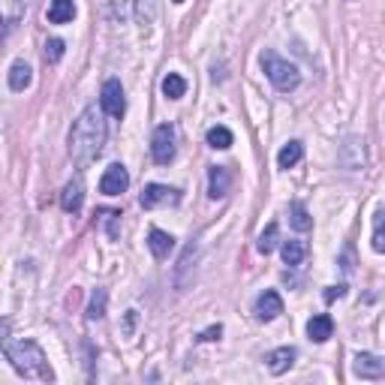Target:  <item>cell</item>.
<instances>
[{
	"label": "cell",
	"instance_id": "cell-5",
	"mask_svg": "<svg viewBox=\"0 0 385 385\" xmlns=\"http://www.w3.org/2000/svg\"><path fill=\"white\" fill-rule=\"evenodd\" d=\"M99 106H103V111L109 118H124L126 99H124V88H121L118 79H109L103 84V91H99Z\"/></svg>",
	"mask_w": 385,
	"mask_h": 385
},
{
	"label": "cell",
	"instance_id": "cell-11",
	"mask_svg": "<svg viewBox=\"0 0 385 385\" xmlns=\"http://www.w3.org/2000/svg\"><path fill=\"white\" fill-rule=\"evenodd\" d=\"M232 187V172L226 166H211L208 172V196L211 199H223Z\"/></svg>",
	"mask_w": 385,
	"mask_h": 385
},
{
	"label": "cell",
	"instance_id": "cell-29",
	"mask_svg": "<svg viewBox=\"0 0 385 385\" xmlns=\"http://www.w3.org/2000/svg\"><path fill=\"white\" fill-rule=\"evenodd\" d=\"M136 319H139V313H136V310H126V319H124V334H133V331H136Z\"/></svg>",
	"mask_w": 385,
	"mask_h": 385
},
{
	"label": "cell",
	"instance_id": "cell-12",
	"mask_svg": "<svg viewBox=\"0 0 385 385\" xmlns=\"http://www.w3.org/2000/svg\"><path fill=\"white\" fill-rule=\"evenodd\" d=\"M81 205H84V184H81V178H73L61 193V208L66 214H79Z\"/></svg>",
	"mask_w": 385,
	"mask_h": 385
},
{
	"label": "cell",
	"instance_id": "cell-22",
	"mask_svg": "<svg viewBox=\"0 0 385 385\" xmlns=\"http://www.w3.org/2000/svg\"><path fill=\"white\" fill-rule=\"evenodd\" d=\"M208 145L217 148V151L232 148V133L226 130V126H211V130H208Z\"/></svg>",
	"mask_w": 385,
	"mask_h": 385
},
{
	"label": "cell",
	"instance_id": "cell-18",
	"mask_svg": "<svg viewBox=\"0 0 385 385\" xmlns=\"http://www.w3.org/2000/svg\"><path fill=\"white\" fill-rule=\"evenodd\" d=\"M307 253H310V247L304 244V241H283V262L286 265H301L304 259H307Z\"/></svg>",
	"mask_w": 385,
	"mask_h": 385
},
{
	"label": "cell",
	"instance_id": "cell-14",
	"mask_svg": "<svg viewBox=\"0 0 385 385\" xmlns=\"http://www.w3.org/2000/svg\"><path fill=\"white\" fill-rule=\"evenodd\" d=\"M31 81H34V69L27 66L24 61H16V64L9 66V91L21 94V91L31 88Z\"/></svg>",
	"mask_w": 385,
	"mask_h": 385
},
{
	"label": "cell",
	"instance_id": "cell-10",
	"mask_svg": "<svg viewBox=\"0 0 385 385\" xmlns=\"http://www.w3.org/2000/svg\"><path fill=\"white\" fill-rule=\"evenodd\" d=\"M295 359H298V349L295 346H280V349L265 355V364H268L271 374L280 376V374H286V370L295 364Z\"/></svg>",
	"mask_w": 385,
	"mask_h": 385
},
{
	"label": "cell",
	"instance_id": "cell-16",
	"mask_svg": "<svg viewBox=\"0 0 385 385\" xmlns=\"http://www.w3.org/2000/svg\"><path fill=\"white\" fill-rule=\"evenodd\" d=\"M46 16H49L51 24H66V21L76 19V4H73V0H51V6H49Z\"/></svg>",
	"mask_w": 385,
	"mask_h": 385
},
{
	"label": "cell",
	"instance_id": "cell-24",
	"mask_svg": "<svg viewBox=\"0 0 385 385\" xmlns=\"http://www.w3.org/2000/svg\"><path fill=\"white\" fill-rule=\"evenodd\" d=\"M139 24H151L156 19V0H133Z\"/></svg>",
	"mask_w": 385,
	"mask_h": 385
},
{
	"label": "cell",
	"instance_id": "cell-30",
	"mask_svg": "<svg viewBox=\"0 0 385 385\" xmlns=\"http://www.w3.org/2000/svg\"><path fill=\"white\" fill-rule=\"evenodd\" d=\"M344 292H346L344 286H331V289L325 292V298H328V301H334V298H344Z\"/></svg>",
	"mask_w": 385,
	"mask_h": 385
},
{
	"label": "cell",
	"instance_id": "cell-21",
	"mask_svg": "<svg viewBox=\"0 0 385 385\" xmlns=\"http://www.w3.org/2000/svg\"><path fill=\"white\" fill-rule=\"evenodd\" d=\"M289 220H292V226H295L298 232H307L310 226H313L310 214H307V208H304L301 202H292V205H289Z\"/></svg>",
	"mask_w": 385,
	"mask_h": 385
},
{
	"label": "cell",
	"instance_id": "cell-7",
	"mask_svg": "<svg viewBox=\"0 0 385 385\" xmlns=\"http://www.w3.org/2000/svg\"><path fill=\"white\" fill-rule=\"evenodd\" d=\"M178 202V190L172 187H163V184H148L139 196V205L151 211V208H160V205H175Z\"/></svg>",
	"mask_w": 385,
	"mask_h": 385
},
{
	"label": "cell",
	"instance_id": "cell-28",
	"mask_svg": "<svg viewBox=\"0 0 385 385\" xmlns=\"http://www.w3.org/2000/svg\"><path fill=\"white\" fill-rule=\"evenodd\" d=\"M220 334H223V328H220V325H214V328H205V331L199 334V340H205V344H211V340H220Z\"/></svg>",
	"mask_w": 385,
	"mask_h": 385
},
{
	"label": "cell",
	"instance_id": "cell-3",
	"mask_svg": "<svg viewBox=\"0 0 385 385\" xmlns=\"http://www.w3.org/2000/svg\"><path fill=\"white\" fill-rule=\"evenodd\" d=\"M262 69H265L268 81L274 84L280 94H289V91H295L298 84H301V73H298V66L289 64V61H283L280 54H274V51L262 54Z\"/></svg>",
	"mask_w": 385,
	"mask_h": 385
},
{
	"label": "cell",
	"instance_id": "cell-15",
	"mask_svg": "<svg viewBox=\"0 0 385 385\" xmlns=\"http://www.w3.org/2000/svg\"><path fill=\"white\" fill-rule=\"evenodd\" d=\"M148 247H151V253L156 256V259H166V256L172 253V247H175V238L169 235V232H163V229H151Z\"/></svg>",
	"mask_w": 385,
	"mask_h": 385
},
{
	"label": "cell",
	"instance_id": "cell-27",
	"mask_svg": "<svg viewBox=\"0 0 385 385\" xmlns=\"http://www.w3.org/2000/svg\"><path fill=\"white\" fill-rule=\"evenodd\" d=\"M64 58V39H49L46 42V64H58Z\"/></svg>",
	"mask_w": 385,
	"mask_h": 385
},
{
	"label": "cell",
	"instance_id": "cell-2",
	"mask_svg": "<svg viewBox=\"0 0 385 385\" xmlns=\"http://www.w3.org/2000/svg\"><path fill=\"white\" fill-rule=\"evenodd\" d=\"M9 364L16 367V374L24 379H39V382H54V370L46 359V352L39 349L34 340H19V344H6L4 346Z\"/></svg>",
	"mask_w": 385,
	"mask_h": 385
},
{
	"label": "cell",
	"instance_id": "cell-1",
	"mask_svg": "<svg viewBox=\"0 0 385 385\" xmlns=\"http://www.w3.org/2000/svg\"><path fill=\"white\" fill-rule=\"evenodd\" d=\"M106 136H109V126H106V111L103 106H88L76 118L73 130H69V156L79 169L91 166L99 154H103L106 145Z\"/></svg>",
	"mask_w": 385,
	"mask_h": 385
},
{
	"label": "cell",
	"instance_id": "cell-23",
	"mask_svg": "<svg viewBox=\"0 0 385 385\" xmlns=\"http://www.w3.org/2000/svg\"><path fill=\"white\" fill-rule=\"evenodd\" d=\"M106 301H109L106 289H96V292L91 295V304H88V319H91V322H96V319L106 316Z\"/></svg>",
	"mask_w": 385,
	"mask_h": 385
},
{
	"label": "cell",
	"instance_id": "cell-6",
	"mask_svg": "<svg viewBox=\"0 0 385 385\" xmlns=\"http://www.w3.org/2000/svg\"><path fill=\"white\" fill-rule=\"evenodd\" d=\"M126 187H130V175H126V169L121 163H111L103 178H99V193L103 196H121Z\"/></svg>",
	"mask_w": 385,
	"mask_h": 385
},
{
	"label": "cell",
	"instance_id": "cell-25",
	"mask_svg": "<svg viewBox=\"0 0 385 385\" xmlns=\"http://www.w3.org/2000/svg\"><path fill=\"white\" fill-rule=\"evenodd\" d=\"M277 241H280V229H277V223H271L268 226V229L259 235V244H256V247H259V253H271V250H274L277 247Z\"/></svg>",
	"mask_w": 385,
	"mask_h": 385
},
{
	"label": "cell",
	"instance_id": "cell-4",
	"mask_svg": "<svg viewBox=\"0 0 385 385\" xmlns=\"http://www.w3.org/2000/svg\"><path fill=\"white\" fill-rule=\"evenodd\" d=\"M175 126L172 124H160L154 130V139H151V154H154V163L160 166H169L175 160Z\"/></svg>",
	"mask_w": 385,
	"mask_h": 385
},
{
	"label": "cell",
	"instance_id": "cell-17",
	"mask_svg": "<svg viewBox=\"0 0 385 385\" xmlns=\"http://www.w3.org/2000/svg\"><path fill=\"white\" fill-rule=\"evenodd\" d=\"M196 253H199V244H196V241L184 247V253H181V262H178V271H175V283H178L181 289L187 286V271H190L193 262H196Z\"/></svg>",
	"mask_w": 385,
	"mask_h": 385
},
{
	"label": "cell",
	"instance_id": "cell-26",
	"mask_svg": "<svg viewBox=\"0 0 385 385\" xmlns=\"http://www.w3.org/2000/svg\"><path fill=\"white\" fill-rule=\"evenodd\" d=\"M374 250L385 253V211H379L374 220Z\"/></svg>",
	"mask_w": 385,
	"mask_h": 385
},
{
	"label": "cell",
	"instance_id": "cell-8",
	"mask_svg": "<svg viewBox=\"0 0 385 385\" xmlns=\"http://www.w3.org/2000/svg\"><path fill=\"white\" fill-rule=\"evenodd\" d=\"M352 374L361 379H379V376H385V361L370 352H359L352 361Z\"/></svg>",
	"mask_w": 385,
	"mask_h": 385
},
{
	"label": "cell",
	"instance_id": "cell-13",
	"mask_svg": "<svg viewBox=\"0 0 385 385\" xmlns=\"http://www.w3.org/2000/svg\"><path fill=\"white\" fill-rule=\"evenodd\" d=\"M331 334H334V319L328 316V313H319V316H313L307 322V337L313 344H325Z\"/></svg>",
	"mask_w": 385,
	"mask_h": 385
},
{
	"label": "cell",
	"instance_id": "cell-9",
	"mask_svg": "<svg viewBox=\"0 0 385 385\" xmlns=\"http://www.w3.org/2000/svg\"><path fill=\"white\" fill-rule=\"evenodd\" d=\"M280 313H283V298L274 289H265L259 298H256V316H259L262 322L277 319Z\"/></svg>",
	"mask_w": 385,
	"mask_h": 385
},
{
	"label": "cell",
	"instance_id": "cell-31",
	"mask_svg": "<svg viewBox=\"0 0 385 385\" xmlns=\"http://www.w3.org/2000/svg\"><path fill=\"white\" fill-rule=\"evenodd\" d=\"M175 4H184V0H175Z\"/></svg>",
	"mask_w": 385,
	"mask_h": 385
},
{
	"label": "cell",
	"instance_id": "cell-19",
	"mask_svg": "<svg viewBox=\"0 0 385 385\" xmlns=\"http://www.w3.org/2000/svg\"><path fill=\"white\" fill-rule=\"evenodd\" d=\"M304 156V145L301 141H289V145H283L280 154H277V166L280 169H292L298 160Z\"/></svg>",
	"mask_w": 385,
	"mask_h": 385
},
{
	"label": "cell",
	"instance_id": "cell-20",
	"mask_svg": "<svg viewBox=\"0 0 385 385\" xmlns=\"http://www.w3.org/2000/svg\"><path fill=\"white\" fill-rule=\"evenodd\" d=\"M163 94H166L169 99H181L184 94H187V81H184L178 73H169V76L163 79Z\"/></svg>",
	"mask_w": 385,
	"mask_h": 385
}]
</instances>
